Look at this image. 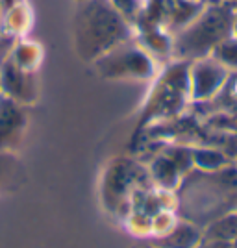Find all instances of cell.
I'll return each instance as SVG.
<instances>
[{
  "instance_id": "cell-1",
  "label": "cell",
  "mask_w": 237,
  "mask_h": 248,
  "mask_svg": "<svg viewBox=\"0 0 237 248\" xmlns=\"http://www.w3.org/2000/svg\"><path fill=\"white\" fill-rule=\"evenodd\" d=\"M198 241V232L191 226H178L173 230V233L169 232V235L163 239V248H193Z\"/></svg>"
}]
</instances>
